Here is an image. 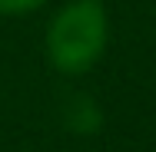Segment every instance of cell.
<instances>
[{
	"label": "cell",
	"instance_id": "cell-3",
	"mask_svg": "<svg viewBox=\"0 0 156 152\" xmlns=\"http://www.w3.org/2000/svg\"><path fill=\"white\" fill-rule=\"evenodd\" d=\"M47 0H0V13H30Z\"/></svg>",
	"mask_w": 156,
	"mask_h": 152
},
{
	"label": "cell",
	"instance_id": "cell-2",
	"mask_svg": "<svg viewBox=\"0 0 156 152\" xmlns=\"http://www.w3.org/2000/svg\"><path fill=\"white\" fill-rule=\"evenodd\" d=\"M66 126L73 132H93V129H100V106H96L90 96L76 93L66 103Z\"/></svg>",
	"mask_w": 156,
	"mask_h": 152
},
{
	"label": "cell",
	"instance_id": "cell-1",
	"mask_svg": "<svg viewBox=\"0 0 156 152\" xmlns=\"http://www.w3.org/2000/svg\"><path fill=\"white\" fill-rule=\"evenodd\" d=\"M106 33L110 23L100 0H70L47 27V56L60 73L80 76L103 56Z\"/></svg>",
	"mask_w": 156,
	"mask_h": 152
}]
</instances>
